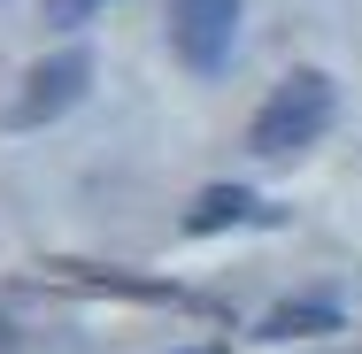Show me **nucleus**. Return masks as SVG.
<instances>
[{
    "label": "nucleus",
    "mask_w": 362,
    "mask_h": 354,
    "mask_svg": "<svg viewBox=\"0 0 362 354\" xmlns=\"http://www.w3.org/2000/svg\"><path fill=\"white\" fill-rule=\"evenodd\" d=\"M170 47L185 70L216 77L239 47V0H170Z\"/></svg>",
    "instance_id": "nucleus-3"
},
{
    "label": "nucleus",
    "mask_w": 362,
    "mask_h": 354,
    "mask_svg": "<svg viewBox=\"0 0 362 354\" xmlns=\"http://www.w3.org/2000/svg\"><path fill=\"white\" fill-rule=\"evenodd\" d=\"M231 223H270V208L247 193V185H209L193 208H185V231L201 239V231H231Z\"/></svg>",
    "instance_id": "nucleus-4"
},
{
    "label": "nucleus",
    "mask_w": 362,
    "mask_h": 354,
    "mask_svg": "<svg viewBox=\"0 0 362 354\" xmlns=\"http://www.w3.org/2000/svg\"><path fill=\"white\" fill-rule=\"evenodd\" d=\"M100 8H108V0H47L54 23H85V16H100Z\"/></svg>",
    "instance_id": "nucleus-6"
},
{
    "label": "nucleus",
    "mask_w": 362,
    "mask_h": 354,
    "mask_svg": "<svg viewBox=\"0 0 362 354\" xmlns=\"http://www.w3.org/2000/svg\"><path fill=\"white\" fill-rule=\"evenodd\" d=\"M185 354H201V347H185Z\"/></svg>",
    "instance_id": "nucleus-7"
},
{
    "label": "nucleus",
    "mask_w": 362,
    "mask_h": 354,
    "mask_svg": "<svg viewBox=\"0 0 362 354\" xmlns=\"http://www.w3.org/2000/svg\"><path fill=\"white\" fill-rule=\"evenodd\" d=\"M93 93V54L85 47H62V54H47V62H31L23 77V93L8 100V124L16 131H39V124H62L77 100Z\"/></svg>",
    "instance_id": "nucleus-2"
},
{
    "label": "nucleus",
    "mask_w": 362,
    "mask_h": 354,
    "mask_svg": "<svg viewBox=\"0 0 362 354\" xmlns=\"http://www.w3.org/2000/svg\"><path fill=\"white\" fill-rule=\"evenodd\" d=\"M316 331H339V308H324V300H286V308L262 316V339H316Z\"/></svg>",
    "instance_id": "nucleus-5"
},
{
    "label": "nucleus",
    "mask_w": 362,
    "mask_h": 354,
    "mask_svg": "<svg viewBox=\"0 0 362 354\" xmlns=\"http://www.w3.org/2000/svg\"><path fill=\"white\" fill-rule=\"evenodd\" d=\"M332 116H339V93H332V77L324 70H293L270 85V100L255 108V124H247V146L262 154V162H293L300 146H316L332 131Z\"/></svg>",
    "instance_id": "nucleus-1"
}]
</instances>
